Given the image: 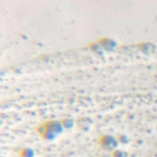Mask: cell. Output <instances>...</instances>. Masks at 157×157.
Masks as SVG:
<instances>
[{
	"label": "cell",
	"mask_w": 157,
	"mask_h": 157,
	"mask_svg": "<svg viewBox=\"0 0 157 157\" xmlns=\"http://www.w3.org/2000/svg\"><path fill=\"white\" fill-rule=\"evenodd\" d=\"M64 128H71L74 126V120L70 118H64L61 120Z\"/></svg>",
	"instance_id": "5"
},
{
	"label": "cell",
	"mask_w": 157,
	"mask_h": 157,
	"mask_svg": "<svg viewBox=\"0 0 157 157\" xmlns=\"http://www.w3.org/2000/svg\"><path fill=\"white\" fill-rule=\"evenodd\" d=\"M21 157H33L34 151L28 148H23L19 151Z\"/></svg>",
	"instance_id": "4"
},
{
	"label": "cell",
	"mask_w": 157,
	"mask_h": 157,
	"mask_svg": "<svg viewBox=\"0 0 157 157\" xmlns=\"http://www.w3.org/2000/svg\"><path fill=\"white\" fill-rule=\"evenodd\" d=\"M98 157H109V156H103V155H102V156H98Z\"/></svg>",
	"instance_id": "7"
},
{
	"label": "cell",
	"mask_w": 157,
	"mask_h": 157,
	"mask_svg": "<svg viewBox=\"0 0 157 157\" xmlns=\"http://www.w3.org/2000/svg\"><path fill=\"white\" fill-rule=\"evenodd\" d=\"M98 144L104 150L112 152L117 148L118 144V140L112 135L104 134L99 136L98 139Z\"/></svg>",
	"instance_id": "2"
},
{
	"label": "cell",
	"mask_w": 157,
	"mask_h": 157,
	"mask_svg": "<svg viewBox=\"0 0 157 157\" xmlns=\"http://www.w3.org/2000/svg\"><path fill=\"white\" fill-rule=\"evenodd\" d=\"M75 124L80 130L83 131H87L90 129L93 124V120L89 117H82L77 119Z\"/></svg>",
	"instance_id": "3"
},
{
	"label": "cell",
	"mask_w": 157,
	"mask_h": 157,
	"mask_svg": "<svg viewBox=\"0 0 157 157\" xmlns=\"http://www.w3.org/2000/svg\"><path fill=\"white\" fill-rule=\"evenodd\" d=\"M112 157H123V153L120 150L115 149L111 152Z\"/></svg>",
	"instance_id": "6"
},
{
	"label": "cell",
	"mask_w": 157,
	"mask_h": 157,
	"mask_svg": "<svg viewBox=\"0 0 157 157\" xmlns=\"http://www.w3.org/2000/svg\"><path fill=\"white\" fill-rule=\"evenodd\" d=\"M64 128L61 120H48L37 124L34 129L40 137L45 140L56 139L63 131Z\"/></svg>",
	"instance_id": "1"
}]
</instances>
